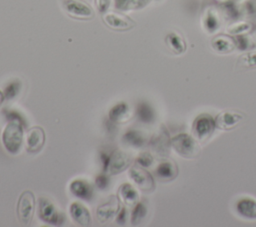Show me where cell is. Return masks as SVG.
<instances>
[{
    "label": "cell",
    "instance_id": "obj_1",
    "mask_svg": "<svg viewBox=\"0 0 256 227\" xmlns=\"http://www.w3.org/2000/svg\"><path fill=\"white\" fill-rule=\"evenodd\" d=\"M23 130L24 127L15 121L7 123L2 132V143L6 151L12 155L20 152L23 143Z\"/></svg>",
    "mask_w": 256,
    "mask_h": 227
},
{
    "label": "cell",
    "instance_id": "obj_2",
    "mask_svg": "<svg viewBox=\"0 0 256 227\" xmlns=\"http://www.w3.org/2000/svg\"><path fill=\"white\" fill-rule=\"evenodd\" d=\"M171 146L176 153L187 159L197 158L201 152L197 141L186 133H181L173 137L171 139Z\"/></svg>",
    "mask_w": 256,
    "mask_h": 227
},
{
    "label": "cell",
    "instance_id": "obj_3",
    "mask_svg": "<svg viewBox=\"0 0 256 227\" xmlns=\"http://www.w3.org/2000/svg\"><path fill=\"white\" fill-rule=\"evenodd\" d=\"M37 214L39 219L49 225L59 226L65 221V216L48 198L40 197L37 201Z\"/></svg>",
    "mask_w": 256,
    "mask_h": 227
},
{
    "label": "cell",
    "instance_id": "obj_4",
    "mask_svg": "<svg viewBox=\"0 0 256 227\" xmlns=\"http://www.w3.org/2000/svg\"><path fill=\"white\" fill-rule=\"evenodd\" d=\"M36 208V199L32 191H23L17 201L16 213L19 222L25 226L29 225L32 221Z\"/></svg>",
    "mask_w": 256,
    "mask_h": 227
},
{
    "label": "cell",
    "instance_id": "obj_5",
    "mask_svg": "<svg viewBox=\"0 0 256 227\" xmlns=\"http://www.w3.org/2000/svg\"><path fill=\"white\" fill-rule=\"evenodd\" d=\"M62 9L69 17L76 20H91L95 16L93 8L81 0H63Z\"/></svg>",
    "mask_w": 256,
    "mask_h": 227
},
{
    "label": "cell",
    "instance_id": "obj_6",
    "mask_svg": "<svg viewBox=\"0 0 256 227\" xmlns=\"http://www.w3.org/2000/svg\"><path fill=\"white\" fill-rule=\"evenodd\" d=\"M128 176L131 181L142 191L151 192L155 189L153 176L144 167L138 165L137 163L129 167Z\"/></svg>",
    "mask_w": 256,
    "mask_h": 227
},
{
    "label": "cell",
    "instance_id": "obj_7",
    "mask_svg": "<svg viewBox=\"0 0 256 227\" xmlns=\"http://www.w3.org/2000/svg\"><path fill=\"white\" fill-rule=\"evenodd\" d=\"M104 24L115 31H128L136 26V22L129 16L119 12H106L102 15Z\"/></svg>",
    "mask_w": 256,
    "mask_h": 227
},
{
    "label": "cell",
    "instance_id": "obj_8",
    "mask_svg": "<svg viewBox=\"0 0 256 227\" xmlns=\"http://www.w3.org/2000/svg\"><path fill=\"white\" fill-rule=\"evenodd\" d=\"M149 144L153 153L156 156L165 159L169 155L171 141L169 139L168 131L164 125H161L159 130L153 134L149 141Z\"/></svg>",
    "mask_w": 256,
    "mask_h": 227
},
{
    "label": "cell",
    "instance_id": "obj_9",
    "mask_svg": "<svg viewBox=\"0 0 256 227\" xmlns=\"http://www.w3.org/2000/svg\"><path fill=\"white\" fill-rule=\"evenodd\" d=\"M132 157L126 151L117 149L110 154V159L106 173L108 175H117L131 166Z\"/></svg>",
    "mask_w": 256,
    "mask_h": 227
},
{
    "label": "cell",
    "instance_id": "obj_10",
    "mask_svg": "<svg viewBox=\"0 0 256 227\" xmlns=\"http://www.w3.org/2000/svg\"><path fill=\"white\" fill-rule=\"evenodd\" d=\"M120 199L118 195H111L107 201L100 204L96 209V217L100 223L110 222L120 210Z\"/></svg>",
    "mask_w": 256,
    "mask_h": 227
},
{
    "label": "cell",
    "instance_id": "obj_11",
    "mask_svg": "<svg viewBox=\"0 0 256 227\" xmlns=\"http://www.w3.org/2000/svg\"><path fill=\"white\" fill-rule=\"evenodd\" d=\"M215 119L208 114L199 115L193 122V133L200 141H206L214 132Z\"/></svg>",
    "mask_w": 256,
    "mask_h": 227
},
{
    "label": "cell",
    "instance_id": "obj_12",
    "mask_svg": "<svg viewBox=\"0 0 256 227\" xmlns=\"http://www.w3.org/2000/svg\"><path fill=\"white\" fill-rule=\"evenodd\" d=\"M26 150L30 153L39 152L45 144V131L40 126L31 127L26 136Z\"/></svg>",
    "mask_w": 256,
    "mask_h": 227
},
{
    "label": "cell",
    "instance_id": "obj_13",
    "mask_svg": "<svg viewBox=\"0 0 256 227\" xmlns=\"http://www.w3.org/2000/svg\"><path fill=\"white\" fill-rule=\"evenodd\" d=\"M69 190L72 195L85 201H90L94 196V188L92 184L83 179H75L71 181Z\"/></svg>",
    "mask_w": 256,
    "mask_h": 227
},
{
    "label": "cell",
    "instance_id": "obj_14",
    "mask_svg": "<svg viewBox=\"0 0 256 227\" xmlns=\"http://www.w3.org/2000/svg\"><path fill=\"white\" fill-rule=\"evenodd\" d=\"M69 214L72 220L80 226H89L91 223V214L88 208L78 201L70 204Z\"/></svg>",
    "mask_w": 256,
    "mask_h": 227
},
{
    "label": "cell",
    "instance_id": "obj_15",
    "mask_svg": "<svg viewBox=\"0 0 256 227\" xmlns=\"http://www.w3.org/2000/svg\"><path fill=\"white\" fill-rule=\"evenodd\" d=\"M243 117V114L226 110L218 114V116L215 118V124L216 127L219 129L230 130L234 128L237 125V123L240 120H242Z\"/></svg>",
    "mask_w": 256,
    "mask_h": 227
},
{
    "label": "cell",
    "instance_id": "obj_16",
    "mask_svg": "<svg viewBox=\"0 0 256 227\" xmlns=\"http://www.w3.org/2000/svg\"><path fill=\"white\" fill-rule=\"evenodd\" d=\"M131 117L129 105L126 102H119L112 106L108 112V119L114 124L127 122Z\"/></svg>",
    "mask_w": 256,
    "mask_h": 227
},
{
    "label": "cell",
    "instance_id": "obj_17",
    "mask_svg": "<svg viewBox=\"0 0 256 227\" xmlns=\"http://www.w3.org/2000/svg\"><path fill=\"white\" fill-rule=\"evenodd\" d=\"M177 164L172 160L162 161L155 169V175L162 181H170L177 176Z\"/></svg>",
    "mask_w": 256,
    "mask_h": 227
},
{
    "label": "cell",
    "instance_id": "obj_18",
    "mask_svg": "<svg viewBox=\"0 0 256 227\" xmlns=\"http://www.w3.org/2000/svg\"><path fill=\"white\" fill-rule=\"evenodd\" d=\"M118 197L126 206H134L139 201V194L130 183H123L118 189Z\"/></svg>",
    "mask_w": 256,
    "mask_h": 227
},
{
    "label": "cell",
    "instance_id": "obj_19",
    "mask_svg": "<svg viewBox=\"0 0 256 227\" xmlns=\"http://www.w3.org/2000/svg\"><path fill=\"white\" fill-rule=\"evenodd\" d=\"M212 48L218 53H229L236 48L233 37L227 35H217L211 41Z\"/></svg>",
    "mask_w": 256,
    "mask_h": 227
},
{
    "label": "cell",
    "instance_id": "obj_20",
    "mask_svg": "<svg viewBox=\"0 0 256 227\" xmlns=\"http://www.w3.org/2000/svg\"><path fill=\"white\" fill-rule=\"evenodd\" d=\"M165 44L168 49L176 55H180L186 51V43L177 32H169L165 36Z\"/></svg>",
    "mask_w": 256,
    "mask_h": 227
},
{
    "label": "cell",
    "instance_id": "obj_21",
    "mask_svg": "<svg viewBox=\"0 0 256 227\" xmlns=\"http://www.w3.org/2000/svg\"><path fill=\"white\" fill-rule=\"evenodd\" d=\"M122 141L124 144L134 148L143 147L146 143V138L142 132L136 129L127 130L122 136Z\"/></svg>",
    "mask_w": 256,
    "mask_h": 227
},
{
    "label": "cell",
    "instance_id": "obj_22",
    "mask_svg": "<svg viewBox=\"0 0 256 227\" xmlns=\"http://www.w3.org/2000/svg\"><path fill=\"white\" fill-rule=\"evenodd\" d=\"M136 116H137V119L144 124H151L155 120L154 109L146 101H142L137 104Z\"/></svg>",
    "mask_w": 256,
    "mask_h": 227
},
{
    "label": "cell",
    "instance_id": "obj_23",
    "mask_svg": "<svg viewBox=\"0 0 256 227\" xmlns=\"http://www.w3.org/2000/svg\"><path fill=\"white\" fill-rule=\"evenodd\" d=\"M239 215L246 219H256V202L250 198H243L237 203Z\"/></svg>",
    "mask_w": 256,
    "mask_h": 227
},
{
    "label": "cell",
    "instance_id": "obj_24",
    "mask_svg": "<svg viewBox=\"0 0 256 227\" xmlns=\"http://www.w3.org/2000/svg\"><path fill=\"white\" fill-rule=\"evenodd\" d=\"M115 8L120 11L139 10L146 7L151 0H114Z\"/></svg>",
    "mask_w": 256,
    "mask_h": 227
},
{
    "label": "cell",
    "instance_id": "obj_25",
    "mask_svg": "<svg viewBox=\"0 0 256 227\" xmlns=\"http://www.w3.org/2000/svg\"><path fill=\"white\" fill-rule=\"evenodd\" d=\"M203 26L209 33H214L219 29L220 21L217 13L213 9H208L203 18Z\"/></svg>",
    "mask_w": 256,
    "mask_h": 227
},
{
    "label": "cell",
    "instance_id": "obj_26",
    "mask_svg": "<svg viewBox=\"0 0 256 227\" xmlns=\"http://www.w3.org/2000/svg\"><path fill=\"white\" fill-rule=\"evenodd\" d=\"M147 214V206L143 201H138L132 209L131 212V225L137 226L139 225L143 219L146 217Z\"/></svg>",
    "mask_w": 256,
    "mask_h": 227
},
{
    "label": "cell",
    "instance_id": "obj_27",
    "mask_svg": "<svg viewBox=\"0 0 256 227\" xmlns=\"http://www.w3.org/2000/svg\"><path fill=\"white\" fill-rule=\"evenodd\" d=\"M21 86L22 84L19 79H13L9 81L3 90L5 101H10V100H13L15 97H17L21 90Z\"/></svg>",
    "mask_w": 256,
    "mask_h": 227
},
{
    "label": "cell",
    "instance_id": "obj_28",
    "mask_svg": "<svg viewBox=\"0 0 256 227\" xmlns=\"http://www.w3.org/2000/svg\"><path fill=\"white\" fill-rule=\"evenodd\" d=\"M237 67L242 69H253L256 68V51L247 52L239 56L236 63Z\"/></svg>",
    "mask_w": 256,
    "mask_h": 227
},
{
    "label": "cell",
    "instance_id": "obj_29",
    "mask_svg": "<svg viewBox=\"0 0 256 227\" xmlns=\"http://www.w3.org/2000/svg\"><path fill=\"white\" fill-rule=\"evenodd\" d=\"M234 38L236 48L241 51H247L256 47V42L248 35H236Z\"/></svg>",
    "mask_w": 256,
    "mask_h": 227
},
{
    "label": "cell",
    "instance_id": "obj_30",
    "mask_svg": "<svg viewBox=\"0 0 256 227\" xmlns=\"http://www.w3.org/2000/svg\"><path fill=\"white\" fill-rule=\"evenodd\" d=\"M3 115L5 117V119L7 120V122H10V121H15V122H19L24 128L27 127V121H26V118L25 116L17 111L16 109H8V108H5L3 109Z\"/></svg>",
    "mask_w": 256,
    "mask_h": 227
},
{
    "label": "cell",
    "instance_id": "obj_31",
    "mask_svg": "<svg viewBox=\"0 0 256 227\" xmlns=\"http://www.w3.org/2000/svg\"><path fill=\"white\" fill-rule=\"evenodd\" d=\"M220 6H221V9L223 10V12L225 13V15L230 19H237L239 17V15L241 14L240 9L232 1H229V0L224 1Z\"/></svg>",
    "mask_w": 256,
    "mask_h": 227
},
{
    "label": "cell",
    "instance_id": "obj_32",
    "mask_svg": "<svg viewBox=\"0 0 256 227\" xmlns=\"http://www.w3.org/2000/svg\"><path fill=\"white\" fill-rule=\"evenodd\" d=\"M135 161L138 165H140L144 168H147V167H150L153 164L154 158H153L151 153H149L147 151H144V152H141L140 154H138Z\"/></svg>",
    "mask_w": 256,
    "mask_h": 227
},
{
    "label": "cell",
    "instance_id": "obj_33",
    "mask_svg": "<svg viewBox=\"0 0 256 227\" xmlns=\"http://www.w3.org/2000/svg\"><path fill=\"white\" fill-rule=\"evenodd\" d=\"M251 28V24L247 23V22H238V23H234L231 26H229L227 28V31L230 34H234V35H238L240 33L246 32L248 30H250Z\"/></svg>",
    "mask_w": 256,
    "mask_h": 227
},
{
    "label": "cell",
    "instance_id": "obj_34",
    "mask_svg": "<svg viewBox=\"0 0 256 227\" xmlns=\"http://www.w3.org/2000/svg\"><path fill=\"white\" fill-rule=\"evenodd\" d=\"M242 12L247 17L256 16V0H246L242 6Z\"/></svg>",
    "mask_w": 256,
    "mask_h": 227
},
{
    "label": "cell",
    "instance_id": "obj_35",
    "mask_svg": "<svg viewBox=\"0 0 256 227\" xmlns=\"http://www.w3.org/2000/svg\"><path fill=\"white\" fill-rule=\"evenodd\" d=\"M95 185L100 190H105L109 186V176L107 173L103 172L96 176Z\"/></svg>",
    "mask_w": 256,
    "mask_h": 227
},
{
    "label": "cell",
    "instance_id": "obj_36",
    "mask_svg": "<svg viewBox=\"0 0 256 227\" xmlns=\"http://www.w3.org/2000/svg\"><path fill=\"white\" fill-rule=\"evenodd\" d=\"M112 0H94V5L99 13L104 14L110 8Z\"/></svg>",
    "mask_w": 256,
    "mask_h": 227
},
{
    "label": "cell",
    "instance_id": "obj_37",
    "mask_svg": "<svg viewBox=\"0 0 256 227\" xmlns=\"http://www.w3.org/2000/svg\"><path fill=\"white\" fill-rule=\"evenodd\" d=\"M127 216H128L127 209L125 207H121L120 210L118 211L117 215L115 216V222L118 225H125V223L127 221Z\"/></svg>",
    "mask_w": 256,
    "mask_h": 227
},
{
    "label": "cell",
    "instance_id": "obj_38",
    "mask_svg": "<svg viewBox=\"0 0 256 227\" xmlns=\"http://www.w3.org/2000/svg\"><path fill=\"white\" fill-rule=\"evenodd\" d=\"M110 154L111 153H108L106 151H101L100 155H99L100 162L102 164V170L105 173H106V170H107V167H108V163H109V159H110Z\"/></svg>",
    "mask_w": 256,
    "mask_h": 227
},
{
    "label": "cell",
    "instance_id": "obj_39",
    "mask_svg": "<svg viewBox=\"0 0 256 227\" xmlns=\"http://www.w3.org/2000/svg\"><path fill=\"white\" fill-rule=\"evenodd\" d=\"M5 101V98H4V94H3V91L0 90V105Z\"/></svg>",
    "mask_w": 256,
    "mask_h": 227
},
{
    "label": "cell",
    "instance_id": "obj_40",
    "mask_svg": "<svg viewBox=\"0 0 256 227\" xmlns=\"http://www.w3.org/2000/svg\"><path fill=\"white\" fill-rule=\"evenodd\" d=\"M215 1H221V2H224V1H227V0H215Z\"/></svg>",
    "mask_w": 256,
    "mask_h": 227
},
{
    "label": "cell",
    "instance_id": "obj_41",
    "mask_svg": "<svg viewBox=\"0 0 256 227\" xmlns=\"http://www.w3.org/2000/svg\"><path fill=\"white\" fill-rule=\"evenodd\" d=\"M157 1H159V0H157Z\"/></svg>",
    "mask_w": 256,
    "mask_h": 227
}]
</instances>
